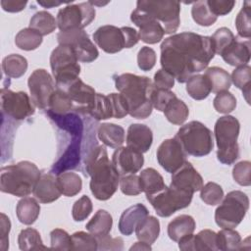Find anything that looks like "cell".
I'll return each mask as SVG.
<instances>
[{
    "mask_svg": "<svg viewBox=\"0 0 251 251\" xmlns=\"http://www.w3.org/2000/svg\"><path fill=\"white\" fill-rule=\"evenodd\" d=\"M15 43L22 50H35L42 43V35L30 27H25L17 33Z\"/></svg>",
    "mask_w": 251,
    "mask_h": 251,
    "instance_id": "cell-40",
    "label": "cell"
},
{
    "mask_svg": "<svg viewBox=\"0 0 251 251\" xmlns=\"http://www.w3.org/2000/svg\"><path fill=\"white\" fill-rule=\"evenodd\" d=\"M232 177L236 183L241 186L251 184V163L249 161H240L232 169Z\"/></svg>",
    "mask_w": 251,
    "mask_h": 251,
    "instance_id": "cell-52",
    "label": "cell"
},
{
    "mask_svg": "<svg viewBox=\"0 0 251 251\" xmlns=\"http://www.w3.org/2000/svg\"><path fill=\"white\" fill-rule=\"evenodd\" d=\"M95 19V9L88 2L69 4L59 10L57 14V25L61 31L83 29Z\"/></svg>",
    "mask_w": 251,
    "mask_h": 251,
    "instance_id": "cell-11",
    "label": "cell"
},
{
    "mask_svg": "<svg viewBox=\"0 0 251 251\" xmlns=\"http://www.w3.org/2000/svg\"><path fill=\"white\" fill-rule=\"evenodd\" d=\"M196 224L194 219L189 215H179L171 221L168 225V235L173 240L177 242L182 237L192 234L195 230Z\"/></svg>",
    "mask_w": 251,
    "mask_h": 251,
    "instance_id": "cell-27",
    "label": "cell"
},
{
    "mask_svg": "<svg viewBox=\"0 0 251 251\" xmlns=\"http://www.w3.org/2000/svg\"><path fill=\"white\" fill-rule=\"evenodd\" d=\"M32 193L34 198L43 204L52 203L59 199L62 195L57 184V179L52 174L41 175L33 188Z\"/></svg>",
    "mask_w": 251,
    "mask_h": 251,
    "instance_id": "cell-24",
    "label": "cell"
},
{
    "mask_svg": "<svg viewBox=\"0 0 251 251\" xmlns=\"http://www.w3.org/2000/svg\"><path fill=\"white\" fill-rule=\"evenodd\" d=\"M156 64V53L148 46H143L137 54L138 68L143 72H148L153 69Z\"/></svg>",
    "mask_w": 251,
    "mask_h": 251,
    "instance_id": "cell-56",
    "label": "cell"
},
{
    "mask_svg": "<svg viewBox=\"0 0 251 251\" xmlns=\"http://www.w3.org/2000/svg\"><path fill=\"white\" fill-rule=\"evenodd\" d=\"M85 172L91 177L90 190L93 196L101 201L110 199L120 184V175L109 160L105 146L93 147L84 160Z\"/></svg>",
    "mask_w": 251,
    "mask_h": 251,
    "instance_id": "cell-2",
    "label": "cell"
},
{
    "mask_svg": "<svg viewBox=\"0 0 251 251\" xmlns=\"http://www.w3.org/2000/svg\"><path fill=\"white\" fill-rule=\"evenodd\" d=\"M107 96L111 103L113 118L123 119L128 115L127 103L121 93H110Z\"/></svg>",
    "mask_w": 251,
    "mask_h": 251,
    "instance_id": "cell-55",
    "label": "cell"
},
{
    "mask_svg": "<svg viewBox=\"0 0 251 251\" xmlns=\"http://www.w3.org/2000/svg\"><path fill=\"white\" fill-rule=\"evenodd\" d=\"M56 179L61 193L67 197L78 194L82 188V179L75 173L63 172L57 176Z\"/></svg>",
    "mask_w": 251,
    "mask_h": 251,
    "instance_id": "cell-33",
    "label": "cell"
},
{
    "mask_svg": "<svg viewBox=\"0 0 251 251\" xmlns=\"http://www.w3.org/2000/svg\"><path fill=\"white\" fill-rule=\"evenodd\" d=\"M200 197L207 205L215 206L220 204L223 200L224 190L220 184L210 181L200 189Z\"/></svg>",
    "mask_w": 251,
    "mask_h": 251,
    "instance_id": "cell-47",
    "label": "cell"
},
{
    "mask_svg": "<svg viewBox=\"0 0 251 251\" xmlns=\"http://www.w3.org/2000/svg\"><path fill=\"white\" fill-rule=\"evenodd\" d=\"M153 85L157 88L170 90L175 85V77L168 72L164 71L163 69H160L154 75Z\"/></svg>",
    "mask_w": 251,
    "mask_h": 251,
    "instance_id": "cell-58",
    "label": "cell"
},
{
    "mask_svg": "<svg viewBox=\"0 0 251 251\" xmlns=\"http://www.w3.org/2000/svg\"><path fill=\"white\" fill-rule=\"evenodd\" d=\"M112 226L113 218L111 214L104 209H99L86 224L85 227L87 231L93 234L95 237H102L110 233Z\"/></svg>",
    "mask_w": 251,
    "mask_h": 251,
    "instance_id": "cell-28",
    "label": "cell"
},
{
    "mask_svg": "<svg viewBox=\"0 0 251 251\" xmlns=\"http://www.w3.org/2000/svg\"><path fill=\"white\" fill-rule=\"evenodd\" d=\"M192 197L193 193L178 189L172 185H166L159 192L146 196L157 215L162 218L170 217L176 211L188 207Z\"/></svg>",
    "mask_w": 251,
    "mask_h": 251,
    "instance_id": "cell-10",
    "label": "cell"
},
{
    "mask_svg": "<svg viewBox=\"0 0 251 251\" xmlns=\"http://www.w3.org/2000/svg\"><path fill=\"white\" fill-rule=\"evenodd\" d=\"M71 236L72 250H98L97 238L90 232L76 231Z\"/></svg>",
    "mask_w": 251,
    "mask_h": 251,
    "instance_id": "cell-46",
    "label": "cell"
},
{
    "mask_svg": "<svg viewBox=\"0 0 251 251\" xmlns=\"http://www.w3.org/2000/svg\"><path fill=\"white\" fill-rule=\"evenodd\" d=\"M94 42L104 52L115 54L126 48V39L121 27L106 25L98 27L93 33Z\"/></svg>",
    "mask_w": 251,
    "mask_h": 251,
    "instance_id": "cell-19",
    "label": "cell"
},
{
    "mask_svg": "<svg viewBox=\"0 0 251 251\" xmlns=\"http://www.w3.org/2000/svg\"><path fill=\"white\" fill-rule=\"evenodd\" d=\"M175 138L180 143L185 154L194 157L206 156L214 147L212 131L198 121H191L180 126Z\"/></svg>",
    "mask_w": 251,
    "mask_h": 251,
    "instance_id": "cell-6",
    "label": "cell"
},
{
    "mask_svg": "<svg viewBox=\"0 0 251 251\" xmlns=\"http://www.w3.org/2000/svg\"><path fill=\"white\" fill-rule=\"evenodd\" d=\"M163 112L170 123L177 126L182 125L187 120L189 115L187 105L177 97L171 100Z\"/></svg>",
    "mask_w": 251,
    "mask_h": 251,
    "instance_id": "cell-35",
    "label": "cell"
},
{
    "mask_svg": "<svg viewBox=\"0 0 251 251\" xmlns=\"http://www.w3.org/2000/svg\"><path fill=\"white\" fill-rule=\"evenodd\" d=\"M89 115L96 121H102L113 118L111 103L108 96L101 93H96L95 102Z\"/></svg>",
    "mask_w": 251,
    "mask_h": 251,
    "instance_id": "cell-45",
    "label": "cell"
},
{
    "mask_svg": "<svg viewBox=\"0 0 251 251\" xmlns=\"http://www.w3.org/2000/svg\"><path fill=\"white\" fill-rule=\"evenodd\" d=\"M238 37L249 39L251 36V2L245 1L235 19Z\"/></svg>",
    "mask_w": 251,
    "mask_h": 251,
    "instance_id": "cell-44",
    "label": "cell"
},
{
    "mask_svg": "<svg viewBox=\"0 0 251 251\" xmlns=\"http://www.w3.org/2000/svg\"><path fill=\"white\" fill-rule=\"evenodd\" d=\"M40 213V205L37 200L32 197L22 198L16 207L18 220L26 226L32 225L38 218Z\"/></svg>",
    "mask_w": 251,
    "mask_h": 251,
    "instance_id": "cell-29",
    "label": "cell"
},
{
    "mask_svg": "<svg viewBox=\"0 0 251 251\" xmlns=\"http://www.w3.org/2000/svg\"><path fill=\"white\" fill-rule=\"evenodd\" d=\"M139 182L141 190L146 196L153 195L166 186L161 174L153 168H147L141 171L139 175Z\"/></svg>",
    "mask_w": 251,
    "mask_h": 251,
    "instance_id": "cell-31",
    "label": "cell"
},
{
    "mask_svg": "<svg viewBox=\"0 0 251 251\" xmlns=\"http://www.w3.org/2000/svg\"><path fill=\"white\" fill-rule=\"evenodd\" d=\"M0 104L3 116L22 121L34 114L31 98L24 91L15 92L3 87L0 91Z\"/></svg>",
    "mask_w": 251,
    "mask_h": 251,
    "instance_id": "cell-13",
    "label": "cell"
},
{
    "mask_svg": "<svg viewBox=\"0 0 251 251\" xmlns=\"http://www.w3.org/2000/svg\"><path fill=\"white\" fill-rule=\"evenodd\" d=\"M241 246V236L238 231L232 228H223L217 233L218 250L231 251L239 250Z\"/></svg>",
    "mask_w": 251,
    "mask_h": 251,
    "instance_id": "cell-42",
    "label": "cell"
},
{
    "mask_svg": "<svg viewBox=\"0 0 251 251\" xmlns=\"http://www.w3.org/2000/svg\"><path fill=\"white\" fill-rule=\"evenodd\" d=\"M215 110L221 114H228L232 112L236 107V98L228 91L220 92L213 100Z\"/></svg>",
    "mask_w": 251,
    "mask_h": 251,
    "instance_id": "cell-50",
    "label": "cell"
},
{
    "mask_svg": "<svg viewBox=\"0 0 251 251\" xmlns=\"http://www.w3.org/2000/svg\"><path fill=\"white\" fill-rule=\"evenodd\" d=\"M11 229V222L10 219L4 214L0 215V249L2 251H6L9 248V232Z\"/></svg>",
    "mask_w": 251,
    "mask_h": 251,
    "instance_id": "cell-60",
    "label": "cell"
},
{
    "mask_svg": "<svg viewBox=\"0 0 251 251\" xmlns=\"http://www.w3.org/2000/svg\"><path fill=\"white\" fill-rule=\"evenodd\" d=\"M41 176L37 166L29 161L5 166L0 172V190L18 197L29 195Z\"/></svg>",
    "mask_w": 251,
    "mask_h": 251,
    "instance_id": "cell-4",
    "label": "cell"
},
{
    "mask_svg": "<svg viewBox=\"0 0 251 251\" xmlns=\"http://www.w3.org/2000/svg\"><path fill=\"white\" fill-rule=\"evenodd\" d=\"M115 86L125 97L128 115L135 119H146L152 113L150 91L153 81L148 76L126 73L114 77Z\"/></svg>",
    "mask_w": 251,
    "mask_h": 251,
    "instance_id": "cell-3",
    "label": "cell"
},
{
    "mask_svg": "<svg viewBox=\"0 0 251 251\" xmlns=\"http://www.w3.org/2000/svg\"><path fill=\"white\" fill-rule=\"evenodd\" d=\"M18 244L19 248L25 251L49 249L47 246L43 244L40 233L32 227H27L21 230L18 236Z\"/></svg>",
    "mask_w": 251,
    "mask_h": 251,
    "instance_id": "cell-39",
    "label": "cell"
},
{
    "mask_svg": "<svg viewBox=\"0 0 251 251\" xmlns=\"http://www.w3.org/2000/svg\"><path fill=\"white\" fill-rule=\"evenodd\" d=\"M231 82L238 88L242 90L243 96L246 102L250 103V87H251V68L249 65L240 66L233 70L231 75Z\"/></svg>",
    "mask_w": 251,
    "mask_h": 251,
    "instance_id": "cell-41",
    "label": "cell"
},
{
    "mask_svg": "<svg viewBox=\"0 0 251 251\" xmlns=\"http://www.w3.org/2000/svg\"><path fill=\"white\" fill-rule=\"evenodd\" d=\"M93 209L90 198L86 195L81 196L75 202L72 209V216L75 222H82L86 220Z\"/></svg>",
    "mask_w": 251,
    "mask_h": 251,
    "instance_id": "cell-51",
    "label": "cell"
},
{
    "mask_svg": "<svg viewBox=\"0 0 251 251\" xmlns=\"http://www.w3.org/2000/svg\"><path fill=\"white\" fill-rule=\"evenodd\" d=\"M250 40L235 36L234 40L222 52L223 60L230 66H245L250 61Z\"/></svg>",
    "mask_w": 251,
    "mask_h": 251,
    "instance_id": "cell-22",
    "label": "cell"
},
{
    "mask_svg": "<svg viewBox=\"0 0 251 251\" xmlns=\"http://www.w3.org/2000/svg\"><path fill=\"white\" fill-rule=\"evenodd\" d=\"M57 21L47 11L36 12L29 21V27L40 33L42 36L52 33L57 27Z\"/></svg>",
    "mask_w": 251,
    "mask_h": 251,
    "instance_id": "cell-36",
    "label": "cell"
},
{
    "mask_svg": "<svg viewBox=\"0 0 251 251\" xmlns=\"http://www.w3.org/2000/svg\"><path fill=\"white\" fill-rule=\"evenodd\" d=\"M248 209V196L240 190H232L223 198L216 209V224L222 228H234L242 222Z\"/></svg>",
    "mask_w": 251,
    "mask_h": 251,
    "instance_id": "cell-7",
    "label": "cell"
},
{
    "mask_svg": "<svg viewBox=\"0 0 251 251\" xmlns=\"http://www.w3.org/2000/svg\"><path fill=\"white\" fill-rule=\"evenodd\" d=\"M170 185L194 194V192L199 191L202 188L203 178L192 164L185 161L177 171L172 174Z\"/></svg>",
    "mask_w": 251,
    "mask_h": 251,
    "instance_id": "cell-20",
    "label": "cell"
},
{
    "mask_svg": "<svg viewBox=\"0 0 251 251\" xmlns=\"http://www.w3.org/2000/svg\"><path fill=\"white\" fill-rule=\"evenodd\" d=\"M57 40L59 45L71 47L79 62L91 63L98 58L97 47L83 29L60 31L57 34Z\"/></svg>",
    "mask_w": 251,
    "mask_h": 251,
    "instance_id": "cell-12",
    "label": "cell"
},
{
    "mask_svg": "<svg viewBox=\"0 0 251 251\" xmlns=\"http://www.w3.org/2000/svg\"><path fill=\"white\" fill-rule=\"evenodd\" d=\"M156 156L159 165L171 174L177 171L185 162V152L175 137L165 139L159 145Z\"/></svg>",
    "mask_w": 251,
    "mask_h": 251,
    "instance_id": "cell-16",
    "label": "cell"
},
{
    "mask_svg": "<svg viewBox=\"0 0 251 251\" xmlns=\"http://www.w3.org/2000/svg\"><path fill=\"white\" fill-rule=\"evenodd\" d=\"M135 234L139 241L153 244L160 234V223L154 216L145 217L135 227Z\"/></svg>",
    "mask_w": 251,
    "mask_h": 251,
    "instance_id": "cell-30",
    "label": "cell"
},
{
    "mask_svg": "<svg viewBox=\"0 0 251 251\" xmlns=\"http://www.w3.org/2000/svg\"><path fill=\"white\" fill-rule=\"evenodd\" d=\"M191 16L193 21L202 26H210L217 21V17L211 12L207 0L194 2L191 8Z\"/></svg>",
    "mask_w": 251,
    "mask_h": 251,
    "instance_id": "cell-43",
    "label": "cell"
},
{
    "mask_svg": "<svg viewBox=\"0 0 251 251\" xmlns=\"http://www.w3.org/2000/svg\"><path fill=\"white\" fill-rule=\"evenodd\" d=\"M207 4L211 12L218 18L231 12L235 5V1L230 0H207Z\"/></svg>",
    "mask_w": 251,
    "mask_h": 251,
    "instance_id": "cell-57",
    "label": "cell"
},
{
    "mask_svg": "<svg viewBox=\"0 0 251 251\" xmlns=\"http://www.w3.org/2000/svg\"><path fill=\"white\" fill-rule=\"evenodd\" d=\"M175 97L176 96L173 91L168 89L157 88L154 85L152 86L150 91V101L152 103V106L160 112H163L166 106L169 104V102L173 100Z\"/></svg>",
    "mask_w": 251,
    "mask_h": 251,
    "instance_id": "cell-49",
    "label": "cell"
},
{
    "mask_svg": "<svg viewBox=\"0 0 251 251\" xmlns=\"http://www.w3.org/2000/svg\"><path fill=\"white\" fill-rule=\"evenodd\" d=\"M178 248L182 251H206L218 250L217 232L211 229H203L196 235L189 234L178 241Z\"/></svg>",
    "mask_w": 251,
    "mask_h": 251,
    "instance_id": "cell-21",
    "label": "cell"
},
{
    "mask_svg": "<svg viewBox=\"0 0 251 251\" xmlns=\"http://www.w3.org/2000/svg\"><path fill=\"white\" fill-rule=\"evenodd\" d=\"M153 142V133L149 126L142 124H132L126 132V146L140 153L147 152Z\"/></svg>",
    "mask_w": 251,
    "mask_h": 251,
    "instance_id": "cell-23",
    "label": "cell"
},
{
    "mask_svg": "<svg viewBox=\"0 0 251 251\" xmlns=\"http://www.w3.org/2000/svg\"><path fill=\"white\" fill-rule=\"evenodd\" d=\"M51 249L72 250V236L62 228H55L50 232Z\"/></svg>",
    "mask_w": 251,
    "mask_h": 251,
    "instance_id": "cell-53",
    "label": "cell"
},
{
    "mask_svg": "<svg viewBox=\"0 0 251 251\" xmlns=\"http://www.w3.org/2000/svg\"><path fill=\"white\" fill-rule=\"evenodd\" d=\"M47 112L54 115H65L74 112V103L66 92L56 87L50 97Z\"/></svg>",
    "mask_w": 251,
    "mask_h": 251,
    "instance_id": "cell-38",
    "label": "cell"
},
{
    "mask_svg": "<svg viewBox=\"0 0 251 251\" xmlns=\"http://www.w3.org/2000/svg\"><path fill=\"white\" fill-rule=\"evenodd\" d=\"M240 124L230 115L219 118L215 124L214 134L218 146L217 158L224 165H232L239 157L237 138Z\"/></svg>",
    "mask_w": 251,
    "mask_h": 251,
    "instance_id": "cell-5",
    "label": "cell"
},
{
    "mask_svg": "<svg viewBox=\"0 0 251 251\" xmlns=\"http://www.w3.org/2000/svg\"><path fill=\"white\" fill-rule=\"evenodd\" d=\"M2 70L8 77L19 78L27 70V60L20 54L8 55L2 61Z\"/></svg>",
    "mask_w": 251,
    "mask_h": 251,
    "instance_id": "cell-34",
    "label": "cell"
},
{
    "mask_svg": "<svg viewBox=\"0 0 251 251\" xmlns=\"http://www.w3.org/2000/svg\"><path fill=\"white\" fill-rule=\"evenodd\" d=\"M234 38L235 36L229 28L226 26L218 28L211 36L215 48V54L221 55L222 52L234 40Z\"/></svg>",
    "mask_w": 251,
    "mask_h": 251,
    "instance_id": "cell-48",
    "label": "cell"
},
{
    "mask_svg": "<svg viewBox=\"0 0 251 251\" xmlns=\"http://www.w3.org/2000/svg\"><path fill=\"white\" fill-rule=\"evenodd\" d=\"M130 21L137 27H139V40L143 41L144 43L156 44L163 39L165 35L163 25L157 21L148 17L139 9L135 8L132 11L130 15Z\"/></svg>",
    "mask_w": 251,
    "mask_h": 251,
    "instance_id": "cell-17",
    "label": "cell"
},
{
    "mask_svg": "<svg viewBox=\"0 0 251 251\" xmlns=\"http://www.w3.org/2000/svg\"><path fill=\"white\" fill-rule=\"evenodd\" d=\"M50 67L56 86H62L76 79L80 74V66L75 52L66 45H59L52 51Z\"/></svg>",
    "mask_w": 251,
    "mask_h": 251,
    "instance_id": "cell-9",
    "label": "cell"
},
{
    "mask_svg": "<svg viewBox=\"0 0 251 251\" xmlns=\"http://www.w3.org/2000/svg\"><path fill=\"white\" fill-rule=\"evenodd\" d=\"M136 8L151 19L162 23L165 33H175L179 26L180 3L177 1L140 0L137 1Z\"/></svg>",
    "mask_w": 251,
    "mask_h": 251,
    "instance_id": "cell-8",
    "label": "cell"
},
{
    "mask_svg": "<svg viewBox=\"0 0 251 251\" xmlns=\"http://www.w3.org/2000/svg\"><path fill=\"white\" fill-rule=\"evenodd\" d=\"M67 93L74 103V112L80 115H89L94 105L96 92L90 85L85 84L79 77L62 85L56 86Z\"/></svg>",
    "mask_w": 251,
    "mask_h": 251,
    "instance_id": "cell-15",
    "label": "cell"
},
{
    "mask_svg": "<svg viewBox=\"0 0 251 251\" xmlns=\"http://www.w3.org/2000/svg\"><path fill=\"white\" fill-rule=\"evenodd\" d=\"M121 28L125 35L126 48H131L135 44H137V42L139 41V36H138V32L134 28L129 26H123Z\"/></svg>",
    "mask_w": 251,
    "mask_h": 251,
    "instance_id": "cell-62",
    "label": "cell"
},
{
    "mask_svg": "<svg viewBox=\"0 0 251 251\" xmlns=\"http://www.w3.org/2000/svg\"><path fill=\"white\" fill-rule=\"evenodd\" d=\"M149 215L148 209L140 203L132 205L126 209L119 221V230L124 235H130L135 230L136 226Z\"/></svg>",
    "mask_w": 251,
    "mask_h": 251,
    "instance_id": "cell-25",
    "label": "cell"
},
{
    "mask_svg": "<svg viewBox=\"0 0 251 251\" xmlns=\"http://www.w3.org/2000/svg\"><path fill=\"white\" fill-rule=\"evenodd\" d=\"M112 163L120 176H126L140 171L144 165V157L139 151L121 146L114 151Z\"/></svg>",
    "mask_w": 251,
    "mask_h": 251,
    "instance_id": "cell-18",
    "label": "cell"
},
{
    "mask_svg": "<svg viewBox=\"0 0 251 251\" xmlns=\"http://www.w3.org/2000/svg\"><path fill=\"white\" fill-rule=\"evenodd\" d=\"M186 92L194 100L206 99L211 93V86L204 75H195L186 81Z\"/></svg>",
    "mask_w": 251,
    "mask_h": 251,
    "instance_id": "cell-37",
    "label": "cell"
},
{
    "mask_svg": "<svg viewBox=\"0 0 251 251\" xmlns=\"http://www.w3.org/2000/svg\"><path fill=\"white\" fill-rule=\"evenodd\" d=\"M27 4V1H18V0H2L1 7L4 11L9 13H18L23 11Z\"/></svg>",
    "mask_w": 251,
    "mask_h": 251,
    "instance_id": "cell-61",
    "label": "cell"
},
{
    "mask_svg": "<svg viewBox=\"0 0 251 251\" xmlns=\"http://www.w3.org/2000/svg\"><path fill=\"white\" fill-rule=\"evenodd\" d=\"M97 135L103 144L111 148L117 149L125 142V129L123 126L116 124L103 123L99 125Z\"/></svg>",
    "mask_w": 251,
    "mask_h": 251,
    "instance_id": "cell-26",
    "label": "cell"
},
{
    "mask_svg": "<svg viewBox=\"0 0 251 251\" xmlns=\"http://www.w3.org/2000/svg\"><path fill=\"white\" fill-rule=\"evenodd\" d=\"M204 75L208 79L211 92L220 93L224 91H228L231 85L230 75L223 68L220 67H210L206 69Z\"/></svg>",
    "mask_w": 251,
    "mask_h": 251,
    "instance_id": "cell-32",
    "label": "cell"
},
{
    "mask_svg": "<svg viewBox=\"0 0 251 251\" xmlns=\"http://www.w3.org/2000/svg\"><path fill=\"white\" fill-rule=\"evenodd\" d=\"M27 85L33 105L41 110L47 109L50 97L56 90L52 75L44 69H37L29 75Z\"/></svg>",
    "mask_w": 251,
    "mask_h": 251,
    "instance_id": "cell-14",
    "label": "cell"
},
{
    "mask_svg": "<svg viewBox=\"0 0 251 251\" xmlns=\"http://www.w3.org/2000/svg\"><path fill=\"white\" fill-rule=\"evenodd\" d=\"M37 3L43 6L44 8H52L62 4V2H55V1H37Z\"/></svg>",
    "mask_w": 251,
    "mask_h": 251,
    "instance_id": "cell-64",
    "label": "cell"
},
{
    "mask_svg": "<svg viewBox=\"0 0 251 251\" xmlns=\"http://www.w3.org/2000/svg\"><path fill=\"white\" fill-rule=\"evenodd\" d=\"M215 56L211 36L185 31L173 34L161 44L162 69L171 74L179 83L207 69Z\"/></svg>",
    "mask_w": 251,
    "mask_h": 251,
    "instance_id": "cell-1",
    "label": "cell"
},
{
    "mask_svg": "<svg viewBox=\"0 0 251 251\" xmlns=\"http://www.w3.org/2000/svg\"><path fill=\"white\" fill-rule=\"evenodd\" d=\"M98 241V250H123L124 240L121 237H111L109 234L96 237Z\"/></svg>",
    "mask_w": 251,
    "mask_h": 251,
    "instance_id": "cell-59",
    "label": "cell"
},
{
    "mask_svg": "<svg viewBox=\"0 0 251 251\" xmlns=\"http://www.w3.org/2000/svg\"><path fill=\"white\" fill-rule=\"evenodd\" d=\"M152 247L150 244L148 243H145V242H142V241H138V242H135L130 248L129 250H151Z\"/></svg>",
    "mask_w": 251,
    "mask_h": 251,
    "instance_id": "cell-63",
    "label": "cell"
},
{
    "mask_svg": "<svg viewBox=\"0 0 251 251\" xmlns=\"http://www.w3.org/2000/svg\"><path fill=\"white\" fill-rule=\"evenodd\" d=\"M120 187L124 194L128 196H135L142 192L139 182V176L135 174L122 176L120 178Z\"/></svg>",
    "mask_w": 251,
    "mask_h": 251,
    "instance_id": "cell-54",
    "label": "cell"
}]
</instances>
